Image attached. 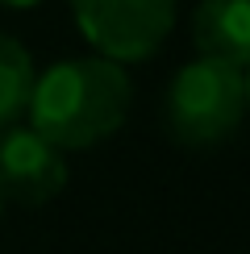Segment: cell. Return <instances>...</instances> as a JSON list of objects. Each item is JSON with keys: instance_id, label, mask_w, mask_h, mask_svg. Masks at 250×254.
I'll return each instance as SVG.
<instances>
[{"instance_id": "cell-1", "label": "cell", "mask_w": 250, "mask_h": 254, "mask_svg": "<svg viewBox=\"0 0 250 254\" xmlns=\"http://www.w3.org/2000/svg\"><path fill=\"white\" fill-rule=\"evenodd\" d=\"M133 109V79L121 63L100 55L59 59L34 75L25 125L59 154L109 142Z\"/></svg>"}, {"instance_id": "cell-2", "label": "cell", "mask_w": 250, "mask_h": 254, "mask_svg": "<svg viewBox=\"0 0 250 254\" xmlns=\"http://www.w3.org/2000/svg\"><path fill=\"white\" fill-rule=\"evenodd\" d=\"M167 129L184 146H221L246 117V71L217 59H192L167 88Z\"/></svg>"}, {"instance_id": "cell-3", "label": "cell", "mask_w": 250, "mask_h": 254, "mask_svg": "<svg viewBox=\"0 0 250 254\" xmlns=\"http://www.w3.org/2000/svg\"><path fill=\"white\" fill-rule=\"evenodd\" d=\"M83 42L109 63H146L171 38L180 0H67Z\"/></svg>"}, {"instance_id": "cell-4", "label": "cell", "mask_w": 250, "mask_h": 254, "mask_svg": "<svg viewBox=\"0 0 250 254\" xmlns=\"http://www.w3.org/2000/svg\"><path fill=\"white\" fill-rule=\"evenodd\" d=\"M62 188H67V154L42 142L25 121L0 129V200L38 208L50 204Z\"/></svg>"}, {"instance_id": "cell-5", "label": "cell", "mask_w": 250, "mask_h": 254, "mask_svg": "<svg viewBox=\"0 0 250 254\" xmlns=\"http://www.w3.org/2000/svg\"><path fill=\"white\" fill-rule=\"evenodd\" d=\"M192 42L200 59H217L229 67L250 63V8L246 0H200L192 13Z\"/></svg>"}, {"instance_id": "cell-6", "label": "cell", "mask_w": 250, "mask_h": 254, "mask_svg": "<svg viewBox=\"0 0 250 254\" xmlns=\"http://www.w3.org/2000/svg\"><path fill=\"white\" fill-rule=\"evenodd\" d=\"M34 59L13 34L0 29V129L17 125L25 117L29 92H34Z\"/></svg>"}, {"instance_id": "cell-7", "label": "cell", "mask_w": 250, "mask_h": 254, "mask_svg": "<svg viewBox=\"0 0 250 254\" xmlns=\"http://www.w3.org/2000/svg\"><path fill=\"white\" fill-rule=\"evenodd\" d=\"M42 0H0V8H34Z\"/></svg>"}, {"instance_id": "cell-8", "label": "cell", "mask_w": 250, "mask_h": 254, "mask_svg": "<svg viewBox=\"0 0 250 254\" xmlns=\"http://www.w3.org/2000/svg\"><path fill=\"white\" fill-rule=\"evenodd\" d=\"M0 213H4V200H0Z\"/></svg>"}]
</instances>
